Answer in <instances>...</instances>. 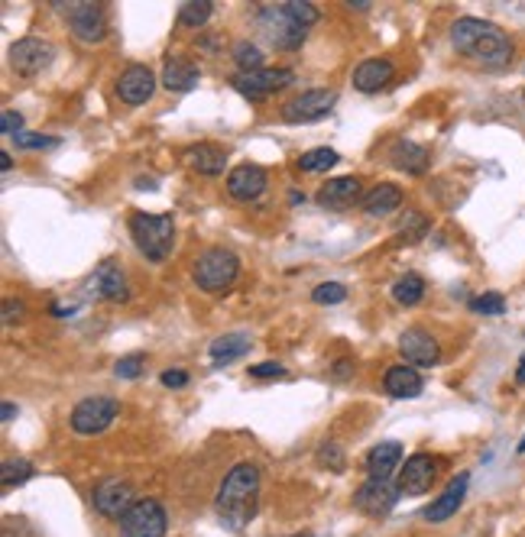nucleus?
Masks as SVG:
<instances>
[{"label":"nucleus","mask_w":525,"mask_h":537,"mask_svg":"<svg viewBox=\"0 0 525 537\" xmlns=\"http://www.w3.org/2000/svg\"><path fill=\"white\" fill-rule=\"evenodd\" d=\"M0 133L10 139H14L16 133H23V117H20L16 111H4L0 113Z\"/></svg>","instance_id":"a19ab883"},{"label":"nucleus","mask_w":525,"mask_h":537,"mask_svg":"<svg viewBox=\"0 0 525 537\" xmlns=\"http://www.w3.org/2000/svg\"><path fill=\"white\" fill-rule=\"evenodd\" d=\"M403 463V443L399 441H383L367 453V473L370 479H389Z\"/></svg>","instance_id":"393cba45"},{"label":"nucleus","mask_w":525,"mask_h":537,"mask_svg":"<svg viewBox=\"0 0 525 537\" xmlns=\"http://www.w3.org/2000/svg\"><path fill=\"white\" fill-rule=\"evenodd\" d=\"M23 301H16V298H4V324H14L23 318Z\"/></svg>","instance_id":"c03bdc74"},{"label":"nucleus","mask_w":525,"mask_h":537,"mask_svg":"<svg viewBox=\"0 0 525 537\" xmlns=\"http://www.w3.org/2000/svg\"><path fill=\"white\" fill-rule=\"evenodd\" d=\"M516 382L519 385H525V356L519 360V369H516Z\"/></svg>","instance_id":"09e8293b"},{"label":"nucleus","mask_w":525,"mask_h":537,"mask_svg":"<svg viewBox=\"0 0 525 537\" xmlns=\"http://www.w3.org/2000/svg\"><path fill=\"white\" fill-rule=\"evenodd\" d=\"M91 506H95L97 515H104L111 522H121L123 515L137 506V498H133L127 479H104L97 482L95 492H91Z\"/></svg>","instance_id":"f8f14e48"},{"label":"nucleus","mask_w":525,"mask_h":537,"mask_svg":"<svg viewBox=\"0 0 525 537\" xmlns=\"http://www.w3.org/2000/svg\"><path fill=\"white\" fill-rule=\"evenodd\" d=\"M292 81H295L292 68H259V72H237L234 78H231V85H234V91H240L243 97L263 101V97H269L273 91L289 88Z\"/></svg>","instance_id":"9d476101"},{"label":"nucleus","mask_w":525,"mask_h":537,"mask_svg":"<svg viewBox=\"0 0 525 537\" xmlns=\"http://www.w3.org/2000/svg\"><path fill=\"white\" fill-rule=\"evenodd\" d=\"M283 10L302 26V30H308V26H315L318 20H321V13H318L312 4H305V0H289V4H283Z\"/></svg>","instance_id":"c9c22d12"},{"label":"nucleus","mask_w":525,"mask_h":537,"mask_svg":"<svg viewBox=\"0 0 525 537\" xmlns=\"http://www.w3.org/2000/svg\"><path fill=\"white\" fill-rule=\"evenodd\" d=\"M393 298H396L403 308L419 305L421 298H425V279H421L419 273H405L403 279H396V285H393Z\"/></svg>","instance_id":"c85d7f7f"},{"label":"nucleus","mask_w":525,"mask_h":537,"mask_svg":"<svg viewBox=\"0 0 525 537\" xmlns=\"http://www.w3.org/2000/svg\"><path fill=\"white\" fill-rule=\"evenodd\" d=\"M383 389H386L393 398H419L425 382H421L419 369L415 366H389L386 376H383Z\"/></svg>","instance_id":"b1692460"},{"label":"nucleus","mask_w":525,"mask_h":537,"mask_svg":"<svg viewBox=\"0 0 525 537\" xmlns=\"http://www.w3.org/2000/svg\"><path fill=\"white\" fill-rule=\"evenodd\" d=\"M186 162L198 175H221V172H224L227 153L218 143H195L186 149Z\"/></svg>","instance_id":"a878e982"},{"label":"nucleus","mask_w":525,"mask_h":537,"mask_svg":"<svg viewBox=\"0 0 525 537\" xmlns=\"http://www.w3.org/2000/svg\"><path fill=\"white\" fill-rule=\"evenodd\" d=\"M519 453H525V437H522V443H519Z\"/></svg>","instance_id":"8fccbe9b"},{"label":"nucleus","mask_w":525,"mask_h":537,"mask_svg":"<svg viewBox=\"0 0 525 537\" xmlns=\"http://www.w3.org/2000/svg\"><path fill=\"white\" fill-rule=\"evenodd\" d=\"M318 463L324 466V470H331V473H344V466H348V460H344V450H340L338 441H324L321 447H318Z\"/></svg>","instance_id":"72a5a7b5"},{"label":"nucleus","mask_w":525,"mask_h":537,"mask_svg":"<svg viewBox=\"0 0 525 537\" xmlns=\"http://www.w3.org/2000/svg\"><path fill=\"white\" fill-rule=\"evenodd\" d=\"M59 7H62V4H59ZM62 10H65V23H68V30H72V36L78 42L95 46V42H101L107 36V13L101 4H95V0H78V4H68V7Z\"/></svg>","instance_id":"423d86ee"},{"label":"nucleus","mask_w":525,"mask_h":537,"mask_svg":"<svg viewBox=\"0 0 525 537\" xmlns=\"http://www.w3.org/2000/svg\"><path fill=\"white\" fill-rule=\"evenodd\" d=\"M399 350H403L409 366H435L441 360V346L425 327H409L399 334Z\"/></svg>","instance_id":"2eb2a0df"},{"label":"nucleus","mask_w":525,"mask_h":537,"mask_svg":"<svg viewBox=\"0 0 525 537\" xmlns=\"http://www.w3.org/2000/svg\"><path fill=\"white\" fill-rule=\"evenodd\" d=\"M52 58H56V46L40 40V36H23L10 46V65H14L16 75H26V78L46 72Z\"/></svg>","instance_id":"1a4fd4ad"},{"label":"nucleus","mask_w":525,"mask_h":537,"mask_svg":"<svg viewBox=\"0 0 525 537\" xmlns=\"http://www.w3.org/2000/svg\"><path fill=\"white\" fill-rule=\"evenodd\" d=\"M198 81H202V68L192 58L169 56L162 65V85L169 91H192L198 88Z\"/></svg>","instance_id":"5701e85b"},{"label":"nucleus","mask_w":525,"mask_h":537,"mask_svg":"<svg viewBox=\"0 0 525 537\" xmlns=\"http://www.w3.org/2000/svg\"><path fill=\"white\" fill-rule=\"evenodd\" d=\"M16 417V405L14 401H4V408H0V421H14Z\"/></svg>","instance_id":"49530a36"},{"label":"nucleus","mask_w":525,"mask_h":537,"mask_svg":"<svg viewBox=\"0 0 525 537\" xmlns=\"http://www.w3.org/2000/svg\"><path fill=\"white\" fill-rule=\"evenodd\" d=\"M315 201L321 204L324 210H348V208H354L357 201H364L360 178H354V175L331 178V182H324L321 188H318Z\"/></svg>","instance_id":"f3484780"},{"label":"nucleus","mask_w":525,"mask_h":537,"mask_svg":"<svg viewBox=\"0 0 525 537\" xmlns=\"http://www.w3.org/2000/svg\"><path fill=\"white\" fill-rule=\"evenodd\" d=\"M117 415H121V401L107 398V395H91V398H81L72 408V431L95 437V434L107 431Z\"/></svg>","instance_id":"39448f33"},{"label":"nucleus","mask_w":525,"mask_h":537,"mask_svg":"<svg viewBox=\"0 0 525 537\" xmlns=\"http://www.w3.org/2000/svg\"><path fill=\"white\" fill-rule=\"evenodd\" d=\"M30 476H32V463H30V460H4V466H0V482H4V489L23 486Z\"/></svg>","instance_id":"473e14b6"},{"label":"nucleus","mask_w":525,"mask_h":537,"mask_svg":"<svg viewBox=\"0 0 525 537\" xmlns=\"http://www.w3.org/2000/svg\"><path fill=\"white\" fill-rule=\"evenodd\" d=\"M250 376L253 379H283L285 366H283V362H273V360L257 362V366H250Z\"/></svg>","instance_id":"79ce46f5"},{"label":"nucleus","mask_w":525,"mask_h":537,"mask_svg":"<svg viewBox=\"0 0 525 537\" xmlns=\"http://www.w3.org/2000/svg\"><path fill=\"white\" fill-rule=\"evenodd\" d=\"M0 169H4V172L14 169V159H10V153H0Z\"/></svg>","instance_id":"de8ad7c7"},{"label":"nucleus","mask_w":525,"mask_h":537,"mask_svg":"<svg viewBox=\"0 0 525 537\" xmlns=\"http://www.w3.org/2000/svg\"><path fill=\"white\" fill-rule=\"evenodd\" d=\"M399 233H405L412 243H419L429 233V217L419 214V210H405V217L399 220Z\"/></svg>","instance_id":"e433bc0d"},{"label":"nucleus","mask_w":525,"mask_h":537,"mask_svg":"<svg viewBox=\"0 0 525 537\" xmlns=\"http://www.w3.org/2000/svg\"><path fill=\"white\" fill-rule=\"evenodd\" d=\"M389 159H393V166H396L399 172H405V175H425L431 162L429 149L412 143V139H396V143L389 146Z\"/></svg>","instance_id":"4be33fe9"},{"label":"nucleus","mask_w":525,"mask_h":537,"mask_svg":"<svg viewBox=\"0 0 525 537\" xmlns=\"http://www.w3.org/2000/svg\"><path fill=\"white\" fill-rule=\"evenodd\" d=\"M16 149H52V146H59V139L52 137H42V133H16L14 137Z\"/></svg>","instance_id":"ea45409f"},{"label":"nucleus","mask_w":525,"mask_h":537,"mask_svg":"<svg viewBox=\"0 0 525 537\" xmlns=\"http://www.w3.org/2000/svg\"><path fill=\"white\" fill-rule=\"evenodd\" d=\"M211 13H214V4H211V0H188V4L178 7V23L192 26V30H202L211 20Z\"/></svg>","instance_id":"7c9ffc66"},{"label":"nucleus","mask_w":525,"mask_h":537,"mask_svg":"<svg viewBox=\"0 0 525 537\" xmlns=\"http://www.w3.org/2000/svg\"><path fill=\"white\" fill-rule=\"evenodd\" d=\"M438 476V460L431 453H412L399 473V492L403 496H425Z\"/></svg>","instance_id":"4468645a"},{"label":"nucleus","mask_w":525,"mask_h":537,"mask_svg":"<svg viewBox=\"0 0 525 537\" xmlns=\"http://www.w3.org/2000/svg\"><path fill=\"white\" fill-rule=\"evenodd\" d=\"M334 104H338V91L334 88H312L305 91V94L292 97L289 104L283 107V121L315 123L321 121V117H328V113L334 111Z\"/></svg>","instance_id":"9b49d317"},{"label":"nucleus","mask_w":525,"mask_h":537,"mask_svg":"<svg viewBox=\"0 0 525 537\" xmlns=\"http://www.w3.org/2000/svg\"><path fill=\"white\" fill-rule=\"evenodd\" d=\"M451 42L461 56L486 68H502L512 58V40L506 36V30L480 16H461L451 26Z\"/></svg>","instance_id":"f257e3e1"},{"label":"nucleus","mask_w":525,"mask_h":537,"mask_svg":"<svg viewBox=\"0 0 525 537\" xmlns=\"http://www.w3.org/2000/svg\"><path fill=\"white\" fill-rule=\"evenodd\" d=\"M117 94L130 107L146 104L156 94V75L146 65H130V68L121 72V78H117Z\"/></svg>","instance_id":"dca6fc26"},{"label":"nucleus","mask_w":525,"mask_h":537,"mask_svg":"<svg viewBox=\"0 0 525 537\" xmlns=\"http://www.w3.org/2000/svg\"><path fill=\"white\" fill-rule=\"evenodd\" d=\"M237 275H240V259H237L234 249H227V246H208L192 265V279L204 295H221V291H227L234 285Z\"/></svg>","instance_id":"20e7f679"},{"label":"nucleus","mask_w":525,"mask_h":537,"mask_svg":"<svg viewBox=\"0 0 525 537\" xmlns=\"http://www.w3.org/2000/svg\"><path fill=\"white\" fill-rule=\"evenodd\" d=\"M360 204H364V210L370 217H386V214H393V210L403 208V188L393 182H383V184H376L373 192H367Z\"/></svg>","instance_id":"bb28decb"},{"label":"nucleus","mask_w":525,"mask_h":537,"mask_svg":"<svg viewBox=\"0 0 525 537\" xmlns=\"http://www.w3.org/2000/svg\"><path fill=\"white\" fill-rule=\"evenodd\" d=\"M350 372H354V362H350V360H338V362H334V369H331L334 379H348Z\"/></svg>","instance_id":"a18cd8bd"},{"label":"nucleus","mask_w":525,"mask_h":537,"mask_svg":"<svg viewBox=\"0 0 525 537\" xmlns=\"http://www.w3.org/2000/svg\"><path fill=\"white\" fill-rule=\"evenodd\" d=\"M393 75H396V68L389 58H367L354 68V88L364 91V94H376L393 81Z\"/></svg>","instance_id":"412c9836"},{"label":"nucleus","mask_w":525,"mask_h":537,"mask_svg":"<svg viewBox=\"0 0 525 537\" xmlns=\"http://www.w3.org/2000/svg\"><path fill=\"white\" fill-rule=\"evenodd\" d=\"M143 366H146V356L143 354L121 356V360L113 362V376H117V379H137L140 372H143Z\"/></svg>","instance_id":"58836bf2"},{"label":"nucleus","mask_w":525,"mask_h":537,"mask_svg":"<svg viewBox=\"0 0 525 537\" xmlns=\"http://www.w3.org/2000/svg\"><path fill=\"white\" fill-rule=\"evenodd\" d=\"M470 311L484 314V318H500V314H506V298L500 291H486V295H477L470 301Z\"/></svg>","instance_id":"f704fd0d"},{"label":"nucleus","mask_w":525,"mask_h":537,"mask_svg":"<svg viewBox=\"0 0 525 537\" xmlns=\"http://www.w3.org/2000/svg\"><path fill=\"white\" fill-rule=\"evenodd\" d=\"M231 52H234V62H237L240 72H259V68H267V56H263V49L253 46V42H247V40L234 42Z\"/></svg>","instance_id":"c756f323"},{"label":"nucleus","mask_w":525,"mask_h":537,"mask_svg":"<svg viewBox=\"0 0 525 537\" xmlns=\"http://www.w3.org/2000/svg\"><path fill=\"white\" fill-rule=\"evenodd\" d=\"M348 298V289L340 285V282H321V285H315V291H312V301L315 305H340Z\"/></svg>","instance_id":"4c0bfd02"},{"label":"nucleus","mask_w":525,"mask_h":537,"mask_svg":"<svg viewBox=\"0 0 525 537\" xmlns=\"http://www.w3.org/2000/svg\"><path fill=\"white\" fill-rule=\"evenodd\" d=\"M130 237L149 263H166L176 246V220L172 214H133L130 217Z\"/></svg>","instance_id":"7ed1b4c3"},{"label":"nucleus","mask_w":525,"mask_h":537,"mask_svg":"<svg viewBox=\"0 0 525 537\" xmlns=\"http://www.w3.org/2000/svg\"><path fill=\"white\" fill-rule=\"evenodd\" d=\"M399 496H403V492H399L389 479H367L364 486L357 489L354 508L357 512L370 515V518H383V515H389L393 508H396Z\"/></svg>","instance_id":"ddd939ff"},{"label":"nucleus","mask_w":525,"mask_h":537,"mask_svg":"<svg viewBox=\"0 0 525 537\" xmlns=\"http://www.w3.org/2000/svg\"><path fill=\"white\" fill-rule=\"evenodd\" d=\"M467 486H470V476L467 473L454 476V479L448 482V489L441 492V496H438L435 502L425 508V512H421V518H425V522H431V524H441V522H448V518H454V515H457V508L464 506Z\"/></svg>","instance_id":"a211bd4d"},{"label":"nucleus","mask_w":525,"mask_h":537,"mask_svg":"<svg viewBox=\"0 0 525 537\" xmlns=\"http://www.w3.org/2000/svg\"><path fill=\"white\" fill-rule=\"evenodd\" d=\"M159 382L166 385V389H182V385H188V372H182V369H166L159 376Z\"/></svg>","instance_id":"37998d69"},{"label":"nucleus","mask_w":525,"mask_h":537,"mask_svg":"<svg viewBox=\"0 0 525 537\" xmlns=\"http://www.w3.org/2000/svg\"><path fill=\"white\" fill-rule=\"evenodd\" d=\"M166 508L156 498H137V506L123 515L121 537H166Z\"/></svg>","instance_id":"6e6552de"},{"label":"nucleus","mask_w":525,"mask_h":537,"mask_svg":"<svg viewBox=\"0 0 525 537\" xmlns=\"http://www.w3.org/2000/svg\"><path fill=\"white\" fill-rule=\"evenodd\" d=\"M257 26H259V32H263V36L269 40V46L285 49V52L299 49L302 42H305V32H308V30H302V26L295 23V20H292L283 7H279V10H276V7H259Z\"/></svg>","instance_id":"0eeeda50"},{"label":"nucleus","mask_w":525,"mask_h":537,"mask_svg":"<svg viewBox=\"0 0 525 537\" xmlns=\"http://www.w3.org/2000/svg\"><path fill=\"white\" fill-rule=\"evenodd\" d=\"M95 289L104 301H113V305H123L130 298L127 275H123V269L113 263V259H104V263L95 269Z\"/></svg>","instance_id":"aec40b11"},{"label":"nucleus","mask_w":525,"mask_h":537,"mask_svg":"<svg viewBox=\"0 0 525 537\" xmlns=\"http://www.w3.org/2000/svg\"><path fill=\"white\" fill-rule=\"evenodd\" d=\"M257 498H259V470L253 463H237L231 473L221 479L218 498V518L231 531H243L257 515Z\"/></svg>","instance_id":"f03ea898"},{"label":"nucleus","mask_w":525,"mask_h":537,"mask_svg":"<svg viewBox=\"0 0 525 537\" xmlns=\"http://www.w3.org/2000/svg\"><path fill=\"white\" fill-rule=\"evenodd\" d=\"M338 162H340V156L334 153V149H328V146H318V149H308V153H302L299 169L302 172H328V169H334Z\"/></svg>","instance_id":"2f4dec72"},{"label":"nucleus","mask_w":525,"mask_h":537,"mask_svg":"<svg viewBox=\"0 0 525 537\" xmlns=\"http://www.w3.org/2000/svg\"><path fill=\"white\" fill-rule=\"evenodd\" d=\"M247 350H250V337H247V334H224V337H218L211 344L208 354L214 366H227V362L247 356Z\"/></svg>","instance_id":"cd10ccee"},{"label":"nucleus","mask_w":525,"mask_h":537,"mask_svg":"<svg viewBox=\"0 0 525 537\" xmlns=\"http://www.w3.org/2000/svg\"><path fill=\"white\" fill-rule=\"evenodd\" d=\"M267 172L259 169V166H237V169L227 172V194L234 201H257L259 194L267 192Z\"/></svg>","instance_id":"6ab92c4d"}]
</instances>
